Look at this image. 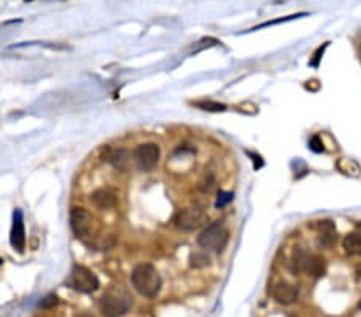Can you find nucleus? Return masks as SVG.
Masks as SVG:
<instances>
[{
  "instance_id": "nucleus-17",
  "label": "nucleus",
  "mask_w": 361,
  "mask_h": 317,
  "mask_svg": "<svg viewBox=\"0 0 361 317\" xmlns=\"http://www.w3.org/2000/svg\"><path fill=\"white\" fill-rule=\"evenodd\" d=\"M308 13H296V15H291V16H283V18H278V20H273V21H267V23H264V24H260V26H257V27H254V29H250V30H259V29H262V27H270V26H278V24H283V23H287V21H292V20H299V18H303V16H307Z\"/></svg>"
},
{
  "instance_id": "nucleus-3",
  "label": "nucleus",
  "mask_w": 361,
  "mask_h": 317,
  "mask_svg": "<svg viewBox=\"0 0 361 317\" xmlns=\"http://www.w3.org/2000/svg\"><path fill=\"white\" fill-rule=\"evenodd\" d=\"M226 243H228V231L225 229L222 221H215L209 224L198 236V245L206 250L222 252Z\"/></svg>"
},
{
  "instance_id": "nucleus-10",
  "label": "nucleus",
  "mask_w": 361,
  "mask_h": 317,
  "mask_svg": "<svg viewBox=\"0 0 361 317\" xmlns=\"http://www.w3.org/2000/svg\"><path fill=\"white\" fill-rule=\"evenodd\" d=\"M335 239V226L331 219H321L318 221V237H316V243L320 248H331L334 245Z\"/></svg>"
},
{
  "instance_id": "nucleus-12",
  "label": "nucleus",
  "mask_w": 361,
  "mask_h": 317,
  "mask_svg": "<svg viewBox=\"0 0 361 317\" xmlns=\"http://www.w3.org/2000/svg\"><path fill=\"white\" fill-rule=\"evenodd\" d=\"M308 255L302 247H296L292 250V255H291V260H289V269L292 274H302L305 272V266H307V260H308Z\"/></svg>"
},
{
  "instance_id": "nucleus-23",
  "label": "nucleus",
  "mask_w": 361,
  "mask_h": 317,
  "mask_svg": "<svg viewBox=\"0 0 361 317\" xmlns=\"http://www.w3.org/2000/svg\"><path fill=\"white\" fill-rule=\"evenodd\" d=\"M326 48H328V44H324L323 47H320V48H318V50H316V53H315V58L310 61V64H311V66H315V68H316V66L320 64L321 54L324 53V50H326Z\"/></svg>"
},
{
  "instance_id": "nucleus-21",
  "label": "nucleus",
  "mask_w": 361,
  "mask_h": 317,
  "mask_svg": "<svg viewBox=\"0 0 361 317\" xmlns=\"http://www.w3.org/2000/svg\"><path fill=\"white\" fill-rule=\"evenodd\" d=\"M308 146H310V149L313 151V152H323V151H324V146H323L321 138H320V136H316V135L310 138Z\"/></svg>"
},
{
  "instance_id": "nucleus-11",
  "label": "nucleus",
  "mask_w": 361,
  "mask_h": 317,
  "mask_svg": "<svg viewBox=\"0 0 361 317\" xmlns=\"http://www.w3.org/2000/svg\"><path fill=\"white\" fill-rule=\"evenodd\" d=\"M90 199H91V202L101 210L114 209L116 204H118V196H116V192L111 191V189H106V187L96 189V191L91 194Z\"/></svg>"
},
{
  "instance_id": "nucleus-7",
  "label": "nucleus",
  "mask_w": 361,
  "mask_h": 317,
  "mask_svg": "<svg viewBox=\"0 0 361 317\" xmlns=\"http://www.w3.org/2000/svg\"><path fill=\"white\" fill-rule=\"evenodd\" d=\"M71 229L77 237L85 239L91 234V226H93V218L85 209H72L69 216Z\"/></svg>"
},
{
  "instance_id": "nucleus-22",
  "label": "nucleus",
  "mask_w": 361,
  "mask_h": 317,
  "mask_svg": "<svg viewBox=\"0 0 361 317\" xmlns=\"http://www.w3.org/2000/svg\"><path fill=\"white\" fill-rule=\"evenodd\" d=\"M57 303H58V296H57V295H53V293H50V295H47V296L44 298V300H40L39 306H40V308H53Z\"/></svg>"
},
{
  "instance_id": "nucleus-24",
  "label": "nucleus",
  "mask_w": 361,
  "mask_h": 317,
  "mask_svg": "<svg viewBox=\"0 0 361 317\" xmlns=\"http://www.w3.org/2000/svg\"><path fill=\"white\" fill-rule=\"evenodd\" d=\"M358 308H360V309H361V301H360V303H358Z\"/></svg>"
},
{
  "instance_id": "nucleus-19",
  "label": "nucleus",
  "mask_w": 361,
  "mask_h": 317,
  "mask_svg": "<svg viewBox=\"0 0 361 317\" xmlns=\"http://www.w3.org/2000/svg\"><path fill=\"white\" fill-rule=\"evenodd\" d=\"M189 264H191L193 267H206V266L211 264V258L207 257L206 253H201V252L193 253L191 255V263Z\"/></svg>"
},
{
  "instance_id": "nucleus-5",
  "label": "nucleus",
  "mask_w": 361,
  "mask_h": 317,
  "mask_svg": "<svg viewBox=\"0 0 361 317\" xmlns=\"http://www.w3.org/2000/svg\"><path fill=\"white\" fill-rule=\"evenodd\" d=\"M159 157H161V151L156 143L140 144L133 151V162L140 172H151L159 163Z\"/></svg>"
},
{
  "instance_id": "nucleus-9",
  "label": "nucleus",
  "mask_w": 361,
  "mask_h": 317,
  "mask_svg": "<svg viewBox=\"0 0 361 317\" xmlns=\"http://www.w3.org/2000/svg\"><path fill=\"white\" fill-rule=\"evenodd\" d=\"M271 295H273V300L279 303V304H294L297 300H299V289L296 285H292L289 282H278L274 284V287L271 290Z\"/></svg>"
},
{
  "instance_id": "nucleus-15",
  "label": "nucleus",
  "mask_w": 361,
  "mask_h": 317,
  "mask_svg": "<svg viewBox=\"0 0 361 317\" xmlns=\"http://www.w3.org/2000/svg\"><path fill=\"white\" fill-rule=\"evenodd\" d=\"M128 160H130V156H128V152L125 149H116L108 156V162L118 172H125L128 167Z\"/></svg>"
},
{
  "instance_id": "nucleus-13",
  "label": "nucleus",
  "mask_w": 361,
  "mask_h": 317,
  "mask_svg": "<svg viewBox=\"0 0 361 317\" xmlns=\"http://www.w3.org/2000/svg\"><path fill=\"white\" fill-rule=\"evenodd\" d=\"M305 272H307L308 276H313V277L324 276V272H326V263H324V258H321L320 255H308Z\"/></svg>"
},
{
  "instance_id": "nucleus-20",
  "label": "nucleus",
  "mask_w": 361,
  "mask_h": 317,
  "mask_svg": "<svg viewBox=\"0 0 361 317\" xmlns=\"http://www.w3.org/2000/svg\"><path fill=\"white\" fill-rule=\"evenodd\" d=\"M233 197H235L233 192L220 191L218 196H217V200H215V209H225L230 202H233Z\"/></svg>"
},
{
  "instance_id": "nucleus-14",
  "label": "nucleus",
  "mask_w": 361,
  "mask_h": 317,
  "mask_svg": "<svg viewBox=\"0 0 361 317\" xmlns=\"http://www.w3.org/2000/svg\"><path fill=\"white\" fill-rule=\"evenodd\" d=\"M342 247H344V252L350 257H361V233H352L345 236Z\"/></svg>"
},
{
  "instance_id": "nucleus-18",
  "label": "nucleus",
  "mask_w": 361,
  "mask_h": 317,
  "mask_svg": "<svg viewBox=\"0 0 361 317\" xmlns=\"http://www.w3.org/2000/svg\"><path fill=\"white\" fill-rule=\"evenodd\" d=\"M196 106L203 111L207 112H223L226 111V106L222 105V103H213V101H203V103H196Z\"/></svg>"
},
{
  "instance_id": "nucleus-8",
  "label": "nucleus",
  "mask_w": 361,
  "mask_h": 317,
  "mask_svg": "<svg viewBox=\"0 0 361 317\" xmlns=\"http://www.w3.org/2000/svg\"><path fill=\"white\" fill-rule=\"evenodd\" d=\"M10 243L15 250L20 253L24 252L26 247V229H24V216L20 209L13 211V224H11V234H10Z\"/></svg>"
},
{
  "instance_id": "nucleus-25",
  "label": "nucleus",
  "mask_w": 361,
  "mask_h": 317,
  "mask_svg": "<svg viewBox=\"0 0 361 317\" xmlns=\"http://www.w3.org/2000/svg\"><path fill=\"white\" fill-rule=\"evenodd\" d=\"M0 264H2V258H0Z\"/></svg>"
},
{
  "instance_id": "nucleus-4",
  "label": "nucleus",
  "mask_w": 361,
  "mask_h": 317,
  "mask_svg": "<svg viewBox=\"0 0 361 317\" xmlns=\"http://www.w3.org/2000/svg\"><path fill=\"white\" fill-rule=\"evenodd\" d=\"M98 308H100V313L105 317H122L124 314H127L128 308H130V301L125 296L109 291V293H105L100 298Z\"/></svg>"
},
{
  "instance_id": "nucleus-1",
  "label": "nucleus",
  "mask_w": 361,
  "mask_h": 317,
  "mask_svg": "<svg viewBox=\"0 0 361 317\" xmlns=\"http://www.w3.org/2000/svg\"><path fill=\"white\" fill-rule=\"evenodd\" d=\"M132 285L133 289L145 298H156L162 287V279L157 269L150 263H140L132 271Z\"/></svg>"
},
{
  "instance_id": "nucleus-2",
  "label": "nucleus",
  "mask_w": 361,
  "mask_h": 317,
  "mask_svg": "<svg viewBox=\"0 0 361 317\" xmlns=\"http://www.w3.org/2000/svg\"><path fill=\"white\" fill-rule=\"evenodd\" d=\"M66 285H69L72 290L79 291V293H91L100 287V280L89 267L82 264H74L68 280H66Z\"/></svg>"
},
{
  "instance_id": "nucleus-6",
  "label": "nucleus",
  "mask_w": 361,
  "mask_h": 317,
  "mask_svg": "<svg viewBox=\"0 0 361 317\" xmlns=\"http://www.w3.org/2000/svg\"><path fill=\"white\" fill-rule=\"evenodd\" d=\"M206 221V215L199 209H186L180 210L174 218L175 226L185 231V233H193V231L199 229Z\"/></svg>"
},
{
  "instance_id": "nucleus-16",
  "label": "nucleus",
  "mask_w": 361,
  "mask_h": 317,
  "mask_svg": "<svg viewBox=\"0 0 361 317\" xmlns=\"http://www.w3.org/2000/svg\"><path fill=\"white\" fill-rule=\"evenodd\" d=\"M335 165H337V168L340 170L342 173L348 175V176H358L360 172H361V168H360L358 163L350 160V158H340V160H337Z\"/></svg>"
}]
</instances>
